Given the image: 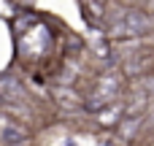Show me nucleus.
<instances>
[{
    "mask_svg": "<svg viewBox=\"0 0 154 146\" xmlns=\"http://www.w3.org/2000/svg\"><path fill=\"white\" fill-rule=\"evenodd\" d=\"M30 135V130L27 127H22V125H16V122H11L3 111H0V146H14V144H22L24 138Z\"/></svg>",
    "mask_w": 154,
    "mask_h": 146,
    "instance_id": "1",
    "label": "nucleus"
},
{
    "mask_svg": "<svg viewBox=\"0 0 154 146\" xmlns=\"http://www.w3.org/2000/svg\"><path fill=\"white\" fill-rule=\"evenodd\" d=\"M51 98H54V103L62 106V108H81V106H84V98H81L76 89L62 87V84L51 87Z\"/></svg>",
    "mask_w": 154,
    "mask_h": 146,
    "instance_id": "2",
    "label": "nucleus"
},
{
    "mask_svg": "<svg viewBox=\"0 0 154 146\" xmlns=\"http://www.w3.org/2000/svg\"><path fill=\"white\" fill-rule=\"evenodd\" d=\"M122 114H125V103H111L103 111H97V125L100 127H116L122 122Z\"/></svg>",
    "mask_w": 154,
    "mask_h": 146,
    "instance_id": "3",
    "label": "nucleus"
},
{
    "mask_svg": "<svg viewBox=\"0 0 154 146\" xmlns=\"http://www.w3.org/2000/svg\"><path fill=\"white\" fill-rule=\"evenodd\" d=\"M141 122H143V119H122V122L116 125V130H119V135H122L125 141H130V138H133V130L138 133Z\"/></svg>",
    "mask_w": 154,
    "mask_h": 146,
    "instance_id": "4",
    "label": "nucleus"
},
{
    "mask_svg": "<svg viewBox=\"0 0 154 146\" xmlns=\"http://www.w3.org/2000/svg\"><path fill=\"white\" fill-rule=\"evenodd\" d=\"M141 87L149 92V95H154V76H143V81H141Z\"/></svg>",
    "mask_w": 154,
    "mask_h": 146,
    "instance_id": "5",
    "label": "nucleus"
}]
</instances>
